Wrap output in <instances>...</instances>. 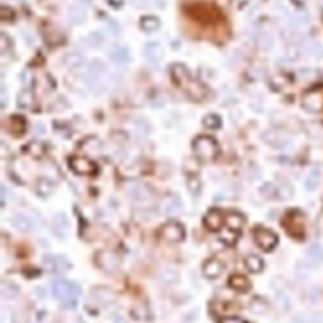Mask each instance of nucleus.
Segmentation results:
<instances>
[{
  "label": "nucleus",
  "instance_id": "obj_21",
  "mask_svg": "<svg viewBox=\"0 0 323 323\" xmlns=\"http://www.w3.org/2000/svg\"><path fill=\"white\" fill-rule=\"evenodd\" d=\"M318 182H319V172L313 171L312 173L308 176L307 182H305V184H307V188L314 189L315 186L318 184Z\"/></svg>",
  "mask_w": 323,
  "mask_h": 323
},
{
  "label": "nucleus",
  "instance_id": "obj_5",
  "mask_svg": "<svg viewBox=\"0 0 323 323\" xmlns=\"http://www.w3.org/2000/svg\"><path fill=\"white\" fill-rule=\"evenodd\" d=\"M125 189H127V193L129 194L130 198L135 202H148L152 199L153 192L147 184L142 183V182L137 181H130L125 184Z\"/></svg>",
  "mask_w": 323,
  "mask_h": 323
},
{
  "label": "nucleus",
  "instance_id": "obj_9",
  "mask_svg": "<svg viewBox=\"0 0 323 323\" xmlns=\"http://www.w3.org/2000/svg\"><path fill=\"white\" fill-rule=\"evenodd\" d=\"M43 264L48 272L52 273H65L71 268V263L60 255H47L44 256Z\"/></svg>",
  "mask_w": 323,
  "mask_h": 323
},
{
  "label": "nucleus",
  "instance_id": "obj_19",
  "mask_svg": "<svg viewBox=\"0 0 323 323\" xmlns=\"http://www.w3.org/2000/svg\"><path fill=\"white\" fill-rule=\"evenodd\" d=\"M203 123L207 128H211V129H218L221 125V120L216 115H208V117L204 118Z\"/></svg>",
  "mask_w": 323,
  "mask_h": 323
},
{
  "label": "nucleus",
  "instance_id": "obj_3",
  "mask_svg": "<svg viewBox=\"0 0 323 323\" xmlns=\"http://www.w3.org/2000/svg\"><path fill=\"white\" fill-rule=\"evenodd\" d=\"M283 225L285 226L287 233L294 239H302L304 236V219H303V214L297 209L285 214Z\"/></svg>",
  "mask_w": 323,
  "mask_h": 323
},
{
  "label": "nucleus",
  "instance_id": "obj_8",
  "mask_svg": "<svg viewBox=\"0 0 323 323\" xmlns=\"http://www.w3.org/2000/svg\"><path fill=\"white\" fill-rule=\"evenodd\" d=\"M160 234H162V238L164 240L171 244L181 243L184 239L183 226L177 221H169V223L164 224L162 230H160Z\"/></svg>",
  "mask_w": 323,
  "mask_h": 323
},
{
  "label": "nucleus",
  "instance_id": "obj_23",
  "mask_svg": "<svg viewBox=\"0 0 323 323\" xmlns=\"http://www.w3.org/2000/svg\"><path fill=\"white\" fill-rule=\"evenodd\" d=\"M29 152H31L34 157H41L42 153H43V148H42V145L38 144V143H33V144L29 145Z\"/></svg>",
  "mask_w": 323,
  "mask_h": 323
},
{
  "label": "nucleus",
  "instance_id": "obj_10",
  "mask_svg": "<svg viewBox=\"0 0 323 323\" xmlns=\"http://www.w3.org/2000/svg\"><path fill=\"white\" fill-rule=\"evenodd\" d=\"M225 220L226 218H224L223 211L219 208H213L207 212L203 219V224L209 231H219L223 229Z\"/></svg>",
  "mask_w": 323,
  "mask_h": 323
},
{
  "label": "nucleus",
  "instance_id": "obj_22",
  "mask_svg": "<svg viewBox=\"0 0 323 323\" xmlns=\"http://www.w3.org/2000/svg\"><path fill=\"white\" fill-rule=\"evenodd\" d=\"M308 254H309V255L312 256L313 259H315V260H318V259L323 258V251H322V249H320L319 245H312V246H310L309 250H308Z\"/></svg>",
  "mask_w": 323,
  "mask_h": 323
},
{
  "label": "nucleus",
  "instance_id": "obj_17",
  "mask_svg": "<svg viewBox=\"0 0 323 323\" xmlns=\"http://www.w3.org/2000/svg\"><path fill=\"white\" fill-rule=\"evenodd\" d=\"M179 207H181V204H179L178 199L171 197V198L166 199L163 208L167 213H176L177 211H179Z\"/></svg>",
  "mask_w": 323,
  "mask_h": 323
},
{
  "label": "nucleus",
  "instance_id": "obj_15",
  "mask_svg": "<svg viewBox=\"0 0 323 323\" xmlns=\"http://www.w3.org/2000/svg\"><path fill=\"white\" fill-rule=\"evenodd\" d=\"M245 266L248 268L249 272L251 273H259L263 270L264 261L260 256L258 255H249L245 259Z\"/></svg>",
  "mask_w": 323,
  "mask_h": 323
},
{
  "label": "nucleus",
  "instance_id": "obj_6",
  "mask_svg": "<svg viewBox=\"0 0 323 323\" xmlns=\"http://www.w3.org/2000/svg\"><path fill=\"white\" fill-rule=\"evenodd\" d=\"M254 240L261 250L270 251L277 246L278 236L272 230H268L265 228H256L254 230Z\"/></svg>",
  "mask_w": 323,
  "mask_h": 323
},
{
  "label": "nucleus",
  "instance_id": "obj_20",
  "mask_svg": "<svg viewBox=\"0 0 323 323\" xmlns=\"http://www.w3.org/2000/svg\"><path fill=\"white\" fill-rule=\"evenodd\" d=\"M167 270H168V275H167L166 270H163V272L160 273V277H162L160 279L166 283L177 282V279H178V274H177V272H174V270H172V269H167Z\"/></svg>",
  "mask_w": 323,
  "mask_h": 323
},
{
  "label": "nucleus",
  "instance_id": "obj_24",
  "mask_svg": "<svg viewBox=\"0 0 323 323\" xmlns=\"http://www.w3.org/2000/svg\"><path fill=\"white\" fill-rule=\"evenodd\" d=\"M220 323H248V322L241 319V318L239 317H229V318H224Z\"/></svg>",
  "mask_w": 323,
  "mask_h": 323
},
{
  "label": "nucleus",
  "instance_id": "obj_7",
  "mask_svg": "<svg viewBox=\"0 0 323 323\" xmlns=\"http://www.w3.org/2000/svg\"><path fill=\"white\" fill-rule=\"evenodd\" d=\"M70 167L76 174H80V176H95L97 173L96 164L85 157L71 158Z\"/></svg>",
  "mask_w": 323,
  "mask_h": 323
},
{
  "label": "nucleus",
  "instance_id": "obj_2",
  "mask_svg": "<svg viewBox=\"0 0 323 323\" xmlns=\"http://www.w3.org/2000/svg\"><path fill=\"white\" fill-rule=\"evenodd\" d=\"M192 149H193V154L197 159L201 162H209L218 157L219 145L213 138L203 135V137H198L193 140Z\"/></svg>",
  "mask_w": 323,
  "mask_h": 323
},
{
  "label": "nucleus",
  "instance_id": "obj_11",
  "mask_svg": "<svg viewBox=\"0 0 323 323\" xmlns=\"http://www.w3.org/2000/svg\"><path fill=\"white\" fill-rule=\"evenodd\" d=\"M115 294L113 290H110L109 288L101 287L95 288L90 292V300L96 305H107L114 300Z\"/></svg>",
  "mask_w": 323,
  "mask_h": 323
},
{
  "label": "nucleus",
  "instance_id": "obj_16",
  "mask_svg": "<svg viewBox=\"0 0 323 323\" xmlns=\"http://www.w3.org/2000/svg\"><path fill=\"white\" fill-rule=\"evenodd\" d=\"M13 224L18 230L21 231H28L31 229V223H29L28 219L23 214H17L16 218L13 219Z\"/></svg>",
  "mask_w": 323,
  "mask_h": 323
},
{
  "label": "nucleus",
  "instance_id": "obj_12",
  "mask_svg": "<svg viewBox=\"0 0 323 323\" xmlns=\"http://www.w3.org/2000/svg\"><path fill=\"white\" fill-rule=\"evenodd\" d=\"M224 265L220 260L218 259H209L206 263L203 264L202 272H203L204 277H207L208 279H216L223 274Z\"/></svg>",
  "mask_w": 323,
  "mask_h": 323
},
{
  "label": "nucleus",
  "instance_id": "obj_18",
  "mask_svg": "<svg viewBox=\"0 0 323 323\" xmlns=\"http://www.w3.org/2000/svg\"><path fill=\"white\" fill-rule=\"evenodd\" d=\"M52 192V183L47 178H42L38 183V193L42 196H48Z\"/></svg>",
  "mask_w": 323,
  "mask_h": 323
},
{
  "label": "nucleus",
  "instance_id": "obj_14",
  "mask_svg": "<svg viewBox=\"0 0 323 323\" xmlns=\"http://www.w3.org/2000/svg\"><path fill=\"white\" fill-rule=\"evenodd\" d=\"M229 284L233 289L238 290V292H248L250 289V282L246 277L240 274L231 275L230 279H229Z\"/></svg>",
  "mask_w": 323,
  "mask_h": 323
},
{
  "label": "nucleus",
  "instance_id": "obj_1",
  "mask_svg": "<svg viewBox=\"0 0 323 323\" xmlns=\"http://www.w3.org/2000/svg\"><path fill=\"white\" fill-rule=\"evenodd\" d=\"M52 292L56 299L67 308H73L77 304L80 297V287L68 280H56L52 285Z\"/></svg>",
  "mask_w": 323,
  "mask_h": 323
},
{
  "label": "nucleus",
  "instance_id": "obj_4",
  "mask_svg": "<svg viewBox=\"0 0 323 323\" xmlns=\"http://www.w3.org/2000/svg\"><path fill=\"white\" fill-rule=\"evenodd\" d=\"M96 264L106 273H117L122 266V259L112 250L98 251L96 255Z\"/></svg>",
  "mask_w": 323,
  "mask_h": 323
},
{
  "label": "nucleus",
  "instance_id": "obj_13",
  "mask_svg": "<svg viewBox=\"0 0 323 323\" xmlns=\"http://www.w3.org/2000/svg\"><path fill=\"white\" fill-rule=\"evenodd\" d=\"M225 224L231 233L239 236L244 224H245V218H244V214H241L240 212H230L228 214V218H226Z\"/></svg>",
  "mask_w": 323,
  "mask_h": 323
}]
</instances>
